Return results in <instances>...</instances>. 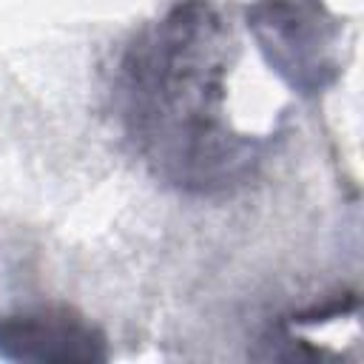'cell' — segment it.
Instances as JSON below:
<instances>
[{"label":"cell","instance_id":"6da1fadb","mask_svg":"<svg viewBox=\"0 0 364 364\" xmlns=\"http://www.w3.org/2000/svg\"><path fill=\"white\" fill-rule=\"evenodd\" d=\"M230 26L208 0H179L125 51L122 119L159 179L188 193L245 185L262 142L236 134L225 114Z\"/></svg>","mask_w":364,"mask_h":364},{"label":"cell","instance_id":"7a4b0ae2","mask_svg":"<svg viewBox=\"0 0 364 364\" xmlns=\"http://www.w3.org/2000/svg\"><path fill=\"white\" fill-rule=\"evenodd\" d=\"M270 71L301 97H316L338 77V20L321 0H256L245 11Z\"/></svg>","mask_w":364,"mask_h":364},{"label":"cell","instance_id":"3957f363","mask_svg":"<svg viewBox=\"0 0 364 364\" xmlns=\"http://www.w3.org/2000/svg\"><path fill=\"white\" fill-rule=\"evenodd\" d=\"M0 358L31 364H100L108 358V341L105 333L74 307H28L0 318Z\"/></svg>","mask_w":364,"mask_h":364}]
</instances>
